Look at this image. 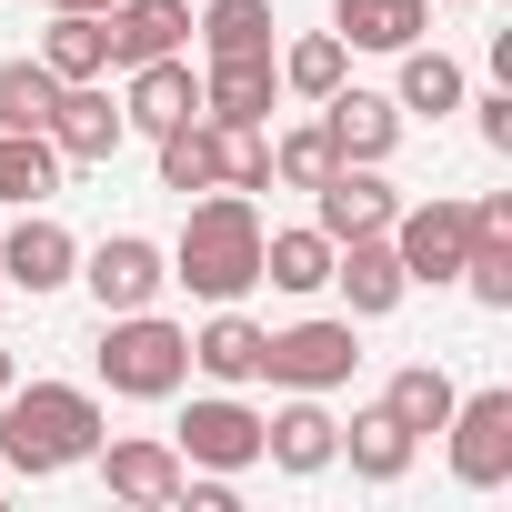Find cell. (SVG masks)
<instances>
[{"mask_svg":"<svg viewBox=\"0 0 512 512\" xmlns=\"http://www.w3.org/2000/svg\"><path fill=\"white\" fill-rule=\"evenodd\" d=\"M101 452V402L81 382H11L0 392V472H71Z\"/></svg>","mask_w":512,"mask_h":512,"instance_id":"1","label":"cell"},{"mask_svg":"<svg viewBox=\"0 0 512 512\" xmlns=\"http://www.w3.org/2000/svg\"><path fill=\"white\" fill-rule=\"evenodd\" d=\"M171 282L191 302H241L251 282H262V211H251V191H201L181 241H171Z\"/></svg>","mask_w":512,"mask_h":512,"instance_id":"2","label":"cell"},{"mask_svg":"<svg viewBox=\"0 0 512 512\" xmlns=\"http://www.w3.org/2000/svg\"><path fill=\"white\" fill-rule=\"evenodd\" d=\"M111 332H101V382L121 392V402H161V392H181V372H191V332L181 322H161V312H101Z\"/></svg>","mask_w":512,"mask_h":512,"instance_id":"3","label":"cell"},{"mask_svg":"<svg viewBox=\"0 0 512 512\" xmlns=\"http://www.w3.org/2000/svg\"><path fill=\"white\" fill-rule=\"evenodd\" d=\"M442 432H452V482L462 492H502L512 482V392L502 382L492 392H462Z\"/></svg>","mask_w":512,"mask_h":512,"instance_id":"4","label":"cell"},{"mask_svg":"<svg viewBox=\"0 0 512 512\" xmlns=\"http://www.w3.org/2000/svg\"><path fill=\"white\" fill-rule=\"evenodd\" d=\"M352 362H362L352 322H292V332H262V382H282V392H332V382H352Z\"/></svg>","mask_w":512,"mask_h":512,"instance_id":"5","label":"cell"},{"mask_svg":"<svg viewBox=\"0 0 512 512\" xmlns=\"http://www.w3.org/2000/svg\"><path fill=\"white\" fill-rule=\"evenodd\" d=\"M462 251H472V201H412V211H392V262H402V282H452L462 272Z\"/></svg>","mask_w":512,"mask_h":512,"instance_id":"6","label":"cell"},{"mask_svg":"<svg viewBox=\"0 0 512 512\" xmlns=\"http://www.w3.org/2000/svg\"><path fill=\"white\" fill-rule=\"evenodd\" d=\"M71 282H91V302L101 312H151L161 302V282H171V251L161 241H141V231H111L101 251H81V272Z\"/></svg>","mask_w":512,"mask_h":512,"instance_id":"7","label":"cell"},{"mask_svg":"<svg viewBox=\"0 0 512 512\" xmlns=\"http://www.w3.org/2000/svg\"><path fill=\"white\" fill-rule=\"evenodd\" d=\"M171 452H181V462H201V472H251V462H262V412L231 402V392H211V402H191V412H181Z\"/></svg>","mask_w":512,"mask_h":512,"instance_id":"8","label":"cell"},{"mask_svg":"<svg viewBox=\"0 0 512 512\" xmlns=\"http://www.w3.org/2000/svg\"><path fill=\"white\" fill-rule=\"evenodd\" d=\"M402 191L382 181V161H332V181L312 191V231L322 241H362V231H392Z\"/></svg>","mask_w":512,"mask_h":512,"instance_id":"9","label":"cell"},{"mask_svg":"<svg viewBox=\"0 0 512 512\" xmlns=\"http://www.w3.org/2000/svg\"><path fill=\"white\" fill-rule=\"evenodd\" d=\"M71 272H81V241L31 201V211L11 221V241H0V292H31V302H41V292H61Z\"/></svg>","mask_w":512,"mask_h":512,"instance_id":"10","label":"cell"},{"mask_svg":"<svg viewBox=\"0 0 512 512\" xmlns=\"http://www.w3.org/2000/svg\"><path fill=\"white\" fill-rule=\"evenodd\" d=\"M101 31H111V71H141V61L191 41V0H111Z\"/></svg>","mask_w":512,"mask_h":512,"instance_id":"11","label":"cell"},{"mask_svg":"<svg viewBox=\"0 0 512 512\" xmlns=\"http://www.w3.org/2000/svg\"><path fill=\"white\" fill-rule=\"evenodd\" d=\"M191 111H201V71H191L181 51L141 61V71H131V91H121V121H131V131H151V141H161L171 121H191Z\"/></svg>","mask_w":512,"mask_h":512,"instance_id":"12","label":"cell"},{"mask_svg":"<svg viewBox=\"0 0 512 512\" xmlns=\"http://www.w3.org/2000/svg\"><path fill=\"white\" fill-rule=\"evenodd\" d=\"M121 101L101 91V81H61V111H51V151L61 161H111L121 151Z\"/></svg>","mask_w":512,"mask_h":512,"instance_id":"13","label":"cell"},{"mask_svg":"<svg viewBox=\"0 0 512 512\" xmlns=\"http://www.w3.org/2000/svg\"><path fill=\"white\" fill-rule=\"evenodd\" d=\"M262 462H282V472H332V462H342V422H332L312 392H292V402L262 422Z\"/></svg>","mask_w":512,"mask_h":512,"instance_id":"14","label":"cell"},{"mask_svg":"<svg viewBox=\"0 0 512 512\" xmlns=\"http://www.w3.org/2000/svg\"><path fill=\"white\" fill-rule=\"evenodd\" d=\"M332 282L352 292V322H382L412 282H402V262H392V231H362V241H332Z\"/></svg>","mask_w":512,"mask_h":512,"instance_id":"15","label":"cell"},{"mask_svg":"<svg viewBox=\"0 0 512 512\" xmlns=\"http://www.w3.org/2000/svg\"><path fill=\"white\" fill-rule=\"evenodd\" d=\"M322 131H332L342 161H392V141H402V101H392V91H332V101H322Z\"/></svg>","mask_w":512,"mask_h":512,"instance_id":"16","label":"cell"},{"mask_svg":"<svg viewBox=\"0 0 512 512\" xmlns=\"http://www.w3.org/2000/svg\"><path fill=\"white\" fill-rule=\"evenodd\" d=\"M272 101H282V61L272 51H241V61L201 71V111L211 121H272Z\"/></svg>","mask_w":512,"mask_h":512,"instance_id":"17","label":"cell"},{"mask_svg":"<svg viewBox=\"0 0 512 512\" xmlns=\"http://www.w3.org/2000/svg\"><path fill=\"white\" fill-rule=\"evenodd\" d=\"M422 31H432V0H332L342 51H412Z\"/></svg>","mask_w":512,"mask_h":512,"instance_id":"18","label":"cell"},{"mask_svg":"<svg viewBox=\"0 0 512 512\" xmlns=\"http://www.w3.org/2000/svg\"><path fill=\"white\" fill-rule=\"evenodd\" d=\"M181 472H191V462H181L171 442H101V482H111L121 502H141V512H161V502L181 492Z\"/></svg>","mask_w":512,"mask_h":512,"instance_id":"19","label":"cell"},{"mask_svg":"<svg viewBox=\"0 0 512 512\" xmlns=\"http://www.w3.org/2000/svg\"><path fill=\"white\" fill-rule=\"evenodd\" d=\"M191 362L211 382H262V322H251L241 302H211V322L191 332Z\"/></svg>","mask_w":512,"mask_h":512,"instance_id":"20","label":"cell"},{"mask_svg":"<svg viewBox=\"0 0 512 512\" xmlns=\"http://www.w3.org/2000/svg\"><path fill=\"white\" fill-rule=\"evenodd\" d=\"M161 191H221V131H211V111H191V121H171L161 131Z\"/></svg>","mask_w":512,"mask_h":512,"instance_id":"21","label":"cell"},{"mask_svg":"<svg viewBox=\"0 0 512 512\" xmlns=\"http://www.w3.org/2000/svg\"><path fill=\"white\" fill-rule=\"evenodd\" d=\"M452 402H462V392H452V372H442V362H402V372L382 382V412H392L412 442H422V432H442V422H452Z\"/></svg>","mask_w":512,"mask_h":512,"instance_id":"22","label":"cell"},{"mask_svg":"<svg viewBox=\"0 0 512 512\" xmlns=\"http://www.w3.org/2000/svg\"><path fill=\"white\" fill-rule=\"evenodd\" d=\"M41 61H51V81H101V71H111V31H101V11H51Z\"/></svg>","mask_w":512,"mask_h":512,"instance_id":"23","label":"cell"},{"mask_svg":"<svg viewBox=\"0 0 512 512\" xmlns=\"http://www.w3.org/2000/svg\"><path fill=\"white\" fill-rule=\"evenodd\" d=\"M342 452H352V472H362V482H402L422 442H412V432H402V422H392V412L372 402V412H352V432H342Z\"/></svg>","mask_w":512,"mask_h":512,"instance_id":"24","label":"cell"},{"mask_svg":"<svg viewBox=\"0 0 512 512\" xmlns=\"http://www.w3.org/2000/svg\"><path fill=\"white\" fill-rule=\"evenodd\" d=\"M51 181H61L51 131H0V201H11V211H31V201H51Z\"/></svg>","mask_w":512,"mask_h":512,"instance_id":"25","label":"cell"},{"mask_svg":"<svg viewBox=\"0 0 512 512\" xmlns=\"http://www.w3.org/2000/svg\"><path fill=\"white\" fill-rule=\"evenodd\" d=\"M262 282L272 292H322L332 282V241L322 231H262Z\"/></svg>","mask_w":512,"mask_h":512,"instance_id":"26","label":"cell"},{"mask_svg":"<svg viewBox=\"0 0 512 512\" xmlns=\"http://www.w3.org/2000/svg\"><path fill=\"white\" fill-rule=\"evenodd\" d=\"M51 111H61V81H51L41 51L31 61H0V131H51Z\"/></svg>","mask_w":512,"mask_h":512,"instance_id":"27","label":"cell"},{"mask_svg":"<svg viewBox=\"0 0 512 512\" xmlns=\"http://www.w3.org/2000/svg\"><path fill=\"white\" fill-rule=\"evenodd\" d=\"M211 61H241V51H272V0H211V11L191 21Z\"/></svg>","mask_w":512,"mask_h":512,"instance_id":"28","label":"cell"},{"mask_svg":"<svg viewBox=\"0 0 512 512\" xmlns=\"http://www.w3.org/2000/svg\"><path fill=\"white\" fill-rule=\"evenodd\" d=\"M392 61H402V91H392L402 111H432V121L462 111V61H452V51H422V41H412V51H392Z\"/></svg>","mask_w":512,"mask_h":512,"instance_id":"29","label":"cell"},{"mask_svg":"<svg viewBox=\"0 0 512 512\" xmlns=\"http://www.w3.org/2000/svg\"><path fill=\"white\" fill-rule=\"evenodd\" d=\"M342 71H352V51H342L332 31H312V41H292V51H282V91H302V101H332V91H342Z\"/></svg>","mask_w":512,"mask_h":512,"instance_id":"30","label":"cell"},{"mask_svg":"<svg viewBox=\"0 0 512 512\" xmlns=\"http://www.w3.org/2000/svg\"><path fill=\"white\" fill-rule=\"evenodd\" d=\"M332 161H342V151H332V131H322V121H302V131H282V141H272V181H292V191H322V181H332Z\"/></svg>","mask_w":512,"mask_h":512,"instance_id":"31","label":"cell"},{"mask_svg":"<svg viewBox=\"0 0 512 512\" xmlns=\"http://www.w3.org/2000/svg\"><path fill=\"white\" fill-rule=\"evenodd\" d=\"M221 131V191H272V141L262 121H211Z\"/></svg>","mask_w":512,"mask_h":512,"instance_id":"32","label":"cell"},{"mask_svg":"<svg viewBox=\"0 0 512 512\" xmlns=\"http://www.w3.org/2000/svg\"><path fill=\"white\" fill-rule=\"evenodd\" d=\"M472 111H482V141H492V151H512V91H482Z\"/></svg>","mask_w":512,"mask_h":512,"instance_id":"33","label":"cell"},{"mask_svg":"<svg viewBox=\"0 0 512 512\" xmlns=\"http://www.w3.org/2000/svg\"><path fill=\"white\" fill-rule=\"evenodd\" d=\"M11 382H21V352H11V342H0V392H11Z\"/></svg>","mask_w":512,"mask_h":512,"instance_id":"34","label":"cell"},{"mask_svg":"<svg viewBox=\"0 0 512 512\" xmlns=\"http://www.w3.org/2000/svg\"><path fill=\"white\" fill-rule=\"evenodd\" d=\"M51 11H111V0H51Z\"/></svg>","mask_w":512,"mask_h":512,"instance_id":"35","label":"cell"},{"mask_svg":"<svg viewBox=\"0 0 512 512\" xmlns=\"http://www.w3.org/2000/svg\"><path fill=\"white\" fill-rule=\"evenodd\" d=\"M452 11H462V0H452Z\"/></svg>","mask_w":512,"mask_h":512,"instance_id":"36","label":"cell"}]
</instances>
